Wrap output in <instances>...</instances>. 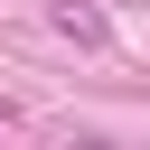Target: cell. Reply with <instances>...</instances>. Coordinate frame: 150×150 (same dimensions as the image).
<instances>
[{"label":"cell","instance_id":"obj_1","mask_svg":"<svg viewBox=\"0 0 150 150\" xmlns=\"http://www.w3.org/2000/svg\"><path fill=\"white\" fill-rule=\"evenodd\" d=\"M47 28H56L66 47H112V19H103V9H84V0H56V9H47Z\"/></svg>","mask_w":150,"mask_h":150},{"label":"cell","instance_id":"obj_2","mask_svg":"<svg viewBox=\"0 0 150 150\" xmlns=\"http://www.w3.org/2000/svg\"><path fill=\"white\" fill-rule=\"evenodd\" d=\"M75 150H112V141H103V131H75Z\"/></svg>","mask_w":150,"mask_h":150}]
</instances>
